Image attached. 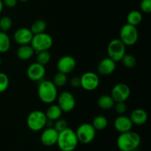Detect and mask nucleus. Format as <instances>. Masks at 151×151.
Here are the masks:
<instances>
[{
  "label": "nucleus",
  "mask_w": 151,
  "mask_h": 151,
  "mask_svg": "<svg viewBox=\"0 0 151 151\" xmlns=\"http://www.w3.org/2000/svg\"><path fill=\"white\" fill-rule=\"evenodd\" d=\"M141 143V137L139 134L134 131H127L121 133L116 140L118 148L121 151H134Z\"/></svg>",
  "instance_id": "1"
},
{
  "label": "nucleus",
  "mask_w": 151,
  "mask_h": 151,
  "mask_svg": "<svg viewBox=\"0 0 151 151\" xmlns=\"http://www.w3.org/2000/svg\"><path fill=\"white\" fill-rule=\"evenodd\" d=\"M75 131L68 127L66 129L58 133V137L56 144L61 151H73L78 145Z\"/></svg>",
  "instance_id": "2"
},
{
  "label": "nucleus",
  "mask_w": 151,
  "mask_h": 151,
  "mask_svg": "<svg viewBox=\"0 0 151 151\" xmlns=\"http://www.w3.org/2000/svg\"><path fill=\"white\" fill-rule=\"evenodd\" d=\"M38 95L43 103L51 104L57 99V87L51 81H42L38 87Z\"/></svg>",
  "instance_id": "3"
},
{
  "label": "nucleus",
  "mask_w": 151,
  "mask_h": 151,
  "mask_svg": "<svg viewBox=\"0 0 151 151\" xmlns=\"http://www.w3.org/2000/svg\"><path fill=\"white\" fill-rule=\"evenodd\" d=\"M47 118L44 112L35 110L31 112L27 119V127L32 131H39L42 130L47 124Z\"/></svg>",
  "instance_id": "4"
},
{
  "label": "nucleus",
  "mask_w": 151,
  "mask_h": 151,
  "mask_svg": "<svg viewBox=\"0 0 151 151\" xmlns=\"http://www.w3.org/2000/svg\"><path fill=\"white\" fill-rule=\"evenodd\" d=\"M52 38L46 32L33 35L30 42L31 47L36 53L44 50H49L52 47Z\"/></svg>",
  "instance_id": "5"
},
{
  "label": "nucleus",
  "mask_w": 151,
  "mask_h": 151,
  "mask_svg": "<svg viewBox=\"0 0 151 151\" xmlns=\"http://www.w3.org/2000/svg\"><path fill=\"white\" fill-rule=\"evenodd\" d=\"M139 32L136 26L125 24L119 31V39L125 46H133L137 42Z\"/></svg>",
  "instance_id": "6"
},
{
  "label": "nucleus",
  "mask_w": 151,
  "mask_h": 151,
  "mask_svg": "<svg viewBox=\"0 0 151 151\" xmlns=\"http://www.w3.org/2000/svg\"><path fill=\"white\" fill-rule=\"evenodd\" d=\"M75 134L79 142L82 144H88L95 138L96 130L91 124L86 122L78 126Z\"/></svg>",
  "instance_id": "7"
},
{
  "label": "nucleus",
  "mask_w": 151,
  "mask_h": 151,
  "mask_svg": "<svg viewBox=\"0 0 151 151\" xmlns=\"http://www.w3.org/2000/svg\"><path fill=\"white\" fill-rule=\"evenodd\" d=\"M125 47L119 38L111 40L107 47L108 56L114 61H120L125 54Z\"/></svg>",
  "instance_id": "8"
},
{
  "label": "nucleus",
  "mask_w": 151,
  "mask_h": 151,
  "mask_svg": "<svg viewBox=\"0 0 151 151\" xmlns=\"http://www.w3.org/2000/svg\"><path fill=\"white\" fill-rule=\"evenodd\" d=\"M58 105L64 113L70 112L75 109L76 101L73 94L68 91H63L58 95Z\"/></svg>",
  "instance_id": "9"
},
{
  "label": "nucleus",
  "mask_w": 151,
  "mask_h": 151,
  "mask_svg": "<svg viewBox=\"0 0 151 151\" xmlns=\"http://www.w3.org/2000/svg\"><path fill=\"white\" fill-rule=\"evenodd\" d=\"M81 87L86 91H94L100 84V78L96 73L87 72L81 77Z\"/></svg>",
  "instance_id": "10"
},
{
  "label": "nucleus",
  "mask_w": 151,
  "mask_h": 151,
  "mask_svg": "<svg viewBox=\"0 0 151 151\" xmlns=\"http://www.w3.org/2000/svg\"><path fill=\"white\" fill-rule=\"evenodd\" d=\"M131 89L127 84L118 83L113 87L111 96L116 102H125L130 97Z\"/></svg>",
  "instance_id": "11"
},
{
  "label": "nucleus",
  "mask_w": 151,
  "mask_h": 151,
  "mask_svg": "<svg viewBox=\"0 0 151 151\" xmlns=\"http://www.w3.org/2000/svg\"><path fill=\"white\" fill-rule=\"evenodd\" d=\"M46 74L45 66L40 64L38 62L32 63L27 69V76L30 81H40L44 78Z\"/></svg>",
  "instance_id": "12"
},
{
  "label": "nucleus",
  "mask_w": 151,
  "mask_h": 151,
  "mask_svg": "<svg viewBox=\"0 0 151 151\" xmlns=\"http://www.w3.org/2000/svg\"><path fill=\"white\" fill-rule=\"evenodd\" d=\"M76 67V60L72 56L64 55L60 58L57 63V69L58 72L66 75L71 73Z\"/></svg>",
  "instance_id": "13"
},
{
  "label": "nucleus",
  "mask_w": 151,
  "mask_h": 151,
  "mask_svg": "<svg viewBox=\"0 0 151 151\" xmlns=\"http://www.w3.org/2000/svg\"><path fill=\"white\" fill-rule=\"evenodd\" d=\"M33 34L30 29L27 28L22 27L18 29L13 34V40L19 45L29 44L32 40Z\"/></svg>",
  "instance_id": "14"
},
{
  "label": "nucleus",
  "mask_w": 151,
  "mask_h": 151,
  "mask_svg": "<svg viewBox=\"0 0 151 151\" xmlns=\"http://www.w3.org/2000/svg\"><path fill=\"white\" fill-rule=\"evenodd\" d=\"M58 132L53 127L47 128L44 130L41 135V142L44 145L50 147L57 143Z\"/></svg>",
  "instance_id": "15"
},
{
  "label": "nucleus",
  "mask_w": 151,
  "mask_h": 151,
  "mask_svg": "<svg viewBox=\"0 0 151 151\" xmlns=\"http://www.w3.org/2000/svg\"><path fill=\"white\" fill-rule=\"evenodd\" d=\"M116 69V62L110 58L103 59L97 65V72L100 75L107 76L113 73Z\"/></svg>",
  "instance_id": "16"
},
{
  "label": "nucleus",
  "mask_w": 151,
  "mask_h": 151,
  "mask_svg": "<svg viewBox=\"0 0 151 151\" xmlns=\"http://www.w3.org/2000/svg\"><path fill=\"white\" fill-rule=\"evenodd\" d=\"M134 124L131 122L130 117H128L124 115L118 116L115 119L114 122V128L121 134V133H125L127 131H131Z\"/></svg>",
  "instance_id": "17"
},
{
  "label": "nucleus",
  "mask_w": 151,
  "mask_h": 151,
  "mask_svg": "<svg viewBox=\"0 0 151 151\" xmlns=\"http://www.w3.org/2000/svg\"><path fill=\"white\" fill-rule=\"evenodd\" d=\"M148 118L147 113L142 109H134L131 114L130 119L133 124L137 125H142L146 123Z\"/></svg>",
  "instance_id": "18"
},
{
  "label": "nucleus",
  "mask_w": 151,
  "mask_h": 151,
  "mask_svg": "<svg viewBox=\"0 0 151 151\" xmlns=\"http://www.w3.org/2000/svg\"><path fill=\"white\" fill-rule=\"evenodd\" d=\"M35 51L33 48L29 44H25V45H21L18 48L16 52V55L18 58L22 60H27L30 59L33 56Z\"/></svg>",
  "instance_id": "19"
},
{
  "label": "nucleus",
  "mask_w": 151,
  "mask_h": 151,
  "mask_svg": "<svg viewBox=\"0 0 151 151\" xmlns=\"http://www.w3.org/2000/svg\"><path fill=\"white\" fill-rule=\"evenodd\" d=\"M97 104L99 107L103 110H110L112 108H114L115 101L111 95L103 94L99 97Z\"/></svg>",
  "instance_id": "20"
},
{
  "label": "nucleus",
  "mask_w": 151,
  "mask_h": 151,
  "mask_svg": "<svg viewBox=\"0 0 151 151\" xmlns=\"http://www.w3.org/2000/svg\"><path fill=\"white\" fill-rule=\"evenodd\" d=\"M62 113H63V111L58 106V105H51L47 109L45 114L47 119L55 121L59 118H60Z\"/></svg>",
  "instance_id": "21"
},
{
  "label": "nucleus",
  "mask_w": 151,
  "mask_h": 151,
  "mask_svg": "<svg viewBox=\"0 0 151 151\" xmlns=\"http://www.w3.org/2000/svg\"><path fill=\"white\" fill-rule=\"evenodd\" d=\"M142 15L139 10H131L127 16V23L134 26L137 27V25L139 24L142 22Z\"/></svg>",
  "instance_id": "22"
},
{
  "label": "nucleus",
  "mask_w": 151,
  "mask_h": 151,
  "mask_svg": "<svg viewBox=\"0 0 151 151\" xmlns=\"http://www.w3.org/2000/svg\"><path fill=\"white\" fill-rule=\"evenodd\" d=\"M46 29H47V23L45 21L42 19H38L32 24L29 29L33 35H36V34L44 32Z\"/></svg>",
  "instance_id": "23"
},
{
  "label": "nucleus",
  "mask_w": 151,
  "mask_h": 151,
  "mask_svg": "<svg viewBox=\"0 0 151 151\" xmlns=\"http://www.w3.org/2000/svg\"><path fill=\"white\" fill-rule=\"evenodd\" d=\"M10 39L6 32L0 31V52H7L10 48Z\"/></svg>",
  "instance_id": "24"
},
{
  "label": "nucleus",
  "mask_w": 151,
  "mask_h": 151,
  "mask_svg": "<svg viewBox=\"0 0 151 151\" xmlns=\"http://www.w3.org/2000/svg\"><path fill=\"white\" fill-rule=\"evenodd\" d=\"M91 125H93L96 131H103L107 127L108 119H106V116L103 115H98L93 119Z\"/></svg>",
  "instance_id": "25"
},
{
  "label": "nucleus",
  "mask_w": 151,
  "mask_h": 151,
  "mask_svg": "<svg viewBox=\"0 0 151 151\" xmlns=\"http://www.w3.org/2000/svg\"><path fill=\"white\" fill-rule=\"evenodd\" d=\"M36 60L38 63L43 65V66H46L51 60V55L49 52L48 50L38 52H37Z\"/></svg>",
  "instance_id": "26"
},
{
  "label": "nucleus",
  "mask_w": 151,
  "mask_h": 151,
  "mask_svg": "<svg viewBox=\"0 0 151 151\" xmlns=\"http://www.w3.org/2000/svg\"><path fill=\"white\" fill-rule=\"evenodd\" d=\"M52 83L56 87H63L67 83V75L66 74L58 72L55 75Z\"/></svg>",
  "instance_id": "27"
},
{
  "label": "nucleus",
  "mask_w": 151,
  "mask_h": 151,
  "mask_svg": "<svg viewBox=\"0 0 151 151\" xmlns=\"http://www.w3.org/2000/svg\"><path fill=\"white\" fill-rule=\"evenodd\" d=\"M120 61H122V64L125 67L129 68V69L134 67L137 64V59L134 55L131 54H125V55L123 56V58H122Z\"/></svg>",
  "instance_id": "28"
},
{
  "label": "nucleus",
  "mask_w": 151,
  "mask_h": 151,
  "mask_svg": "<svg viewBox=\"0 0 151 151\" xmlns=\"http://www.w3.org/2000/svg\"><path fill=\"white\" fill-rule=\"evenodd\" d=\"M13 25V21L9 16H3L0 19V31L7 32Z\"/></svg>",
  "instance_id": "29"
},
{
  "label": "nucleus",
  "mask_w": 151,
  "mask_h": 151,
  "mask_svg": "<svg viewBox=\"0 0 151 151\" xmlns=\"http://www.w3.org/2000/svg\"><path fill=\"white\" fill-rule=\"evenodd\" d=\"M9 78L4 72H0V93H3L9 86Z\"/></svg>",
  "instance_id": "30"
},
{
  "label": "nucleus",
  "mask_w": 151,
  "mask_h": 151,
  "mask_svg": "<svg viewBox=\"0 0 151 151\" xmlns=\"http://www.w3.org/2000/svg\"><path fill=\"white\" fill-rule=\"evenodd\" d=\"M53 128L58 131V132H61L63 130L66 129L68 128V123L67 121L64 119H58L57 120H55V122H54V125H53Z\"/></svg>",
  "instance_id": "31"
},
{
  "label": "nucleus",
  "mask_w": 151,
  "mask_h": 151,
  "mask_svg": "<svg viewBox=\"0 0 151 151\" xmlns=\"http://www.w3.org/2000/svg\"><path fill=\"white\" fill-rule=\"evenodd\" d=\"M115 111L119 114H123L127 111V106L125 102H116L114 106Z\"/></svg>",
  "instance_id": "32"
},
{
  "label": "nucleus",
  "mask_w": 151,
  "mask_h": 151,
  "mask_svg": "<svg viewBox=\"0 0 151 151\" xmlns=\"http://www.w3.org/2000/svg\"><path fill=\"white\" fill-rule=\"evenodd\" d=\"M140 9L144 13H150L151 12V0H142L140 2Z\"/></svg>",
  "instance_id": "33"
},
{
  "label": "nucleus",
  "mask_w": 151,
  "mask_h": 151,
  "mask_svg": "<svg viewBox=\"0 0 151 151\" xmlns=\"http://www.w3.org/2000/svg\"><path fill=\"white\" fill-rule=\"evenodd\" d=\"M71 86L75 88H78L81 87V78L79 77H74L70 80Z\"/></svg>",
  "instance_id": "34"
},
{
  "label": "nucleus",
  "mask_w": 151,
  "mask_h": 151,
  "mask_svg": "<svg viewBox=\"0 0 151 151\" xmlns=\"http://www.w3.org/2000/svg\"><path fill=\"white\" fill-rule=\"evenodd\" d=\"M2 1L4 5H5L7 7H10V8H12V7H14L17 4L18 0H2Z\"/></svg>",
  "instance_id": "35"
},
{
  "label": "nucleus",
  "mask_w": 151,
  "mask_h": 151,
  "mask_svg": "<svg viewBox=\"0 0 151 151\" xmlns=\"http://www.w3.org/2000/svg\"><path fill=\"white\" fill-rule=\"evenodd\" d=\"M3 7H4V4H3L2 0H0V13L2 12Z\"/></svg>",
  "instance_id": "36"
},
{
  "label": "nucleus",
  "mask_w": 151,
  "mask_h": 151,
  "mask_svg": "<svg viewBox=\"0 0 151 151\" xmlns=\"http://www.w3.org/2000/svg\"><path fill=\"white\" fill-rule=\"evenodd\" d=\"M19 1H22V2H26V1H29V0H18Z\"/></svg>",
  "instance_id": "37"
},
{
  "label": "nucleus",
  "mask_w": 151,
  "mask_h": 151,
  "mask_svg": "<svg viewBox=\"0 0 151 151\" xmlns=\"http://www.w3.org/2000/svg\"><path fill=\"white\" fill-rule=\"evenodd\" d=\"M1 58H0V65H1Z\"/></svg>",
  "instance_id": "38"
}]
</instances>
